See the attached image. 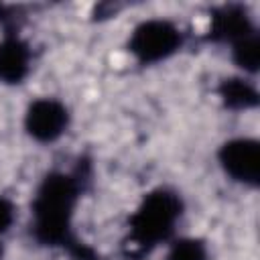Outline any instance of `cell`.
Segmentation results:
<instances>
[{
	"mask_svg": "<svg viewBox=\"0 0 260 260\" xmlns=\"http://www.w3.org/2000/svg\"><path fill=\"white\" fill-rule=\"evenodd\" d=\"M217 160L225 177L244 187H256L260 179V144L256 138L238 136L225 140L217 150Z\"/></svg>",
	"mask_w": 260,
	"mask_h": 260,
	"instance_id": "277c9868",
	"label": "cell"
},
{
	"mask_svg": "<svg viewBox=\"0 0 260 260\" xmlns=\"http://www.w3.org/2000/svg\"><path fill=\"white\" fill-rule=\"evenodd\" d=\"M232 59L236 63V67L244 73V75H254L258 71L260 65V43H258V35L252 32L236 43H232Z\"/></svg>",
	"mask_w": 260,
	"mask_h": 260,
	"instance_id": "9c48e42d",
	"label": "cell"
},
{
	"mask_svg": "<svg viewBox=\"0 0 260 260\" xmlns=\"http://www.w3.org/2000/svg\"><path fill=\"white\" fill-rule=\"evenodd\" d=\"M77 183L65 173H51L43 179L32 201L35 232L47 244L67 240L77 203Z\"/></svg>",
	"mask_w": 260,
	"mask_h": 260,
	"instance_id": "6da1fadb",
	"label": "cell"
},
{
	"mask_svg": "<svg viewBox=\"0 0 260 260\" xmlns=\"http://www.w3.org/2000/svg\"><path fill=\"white\" fill-rule=\"evenodd\" d=\"M0 14H2V8H0ZM0 18H2V16H0Z\"/></svg>",
	"mask_w": 260,
	"mask_h": 260,
	"instance_id": "4fadbf2b",
	"label": "cell"
},
{
	"mask_svg": "<svg viewBox=\"0 0 260 260\" xmlns=\"http://www.w3.org/2000/svg\"><path fill=\"white\" fill-rule=\"evenodd\" d=\"M219 100L230 110H238V112L244 110L246 112V110H252L258 106V89L244 75L228 77L219 83Z\"/></svg>",
	"mask_w": 260,
	"mask_h": 260,
	"instance_id": "52a82bcc",
	"label": "cell"
},
{
	"mask_svg": "<svg viewBox=\"0 0 260 260\" xmlns=\"http://www.w3.org/2000/svg\"><path fill=\"white\" fill-rule=\"evenodd\" d=\"M69 126V110L55 98H39L24 112V130L37 142H55Z\"/></svg>",
	"mask_w": 260,
	"mask_h": 260,
	"instance_id": "5b68a950",
	"label": "cell"
},
{
	"mask_svg": "<svg viewBox=\"0 0 260 260\" xmlns=\"http://www.w3.org/2000/svg\"><path fill=\"white\" fill-rule=\"evenodd\" d=\"M183 213L181 197L169 189H156L144 195L130 217V238L140 248H152L173 234Z\"/></svg>",
	"mask_w": 260,
	"mask_h": 260,
	"instance_id": "7a4b0ae2",
	"label": "cell"
},
{
	"mask_svg": "<svg viewBox=\"0 0 260 260\" xmlns=\"http://www.w3.org/2000/svg\"><path fill=\"white\" fill-rule=\"evenodd\" d=\"M0 260H2V244H0Z\"/></svg>",
	"mask_w": 260,
	"mask_h": 260,
	"instance_id": "7c38bea8",
	"label": "cell"
},
{
	"mask_svg": "<svg viewBox=\"0 0 260 260\" xmlns=\"http://www.w3.org/2000/svg\"><path fill=\"white\" fill-rule=\"evenodd\" d=\"M14 219H16V207H14V203L8 197L0 195V236H4L10 230V225L14 223Z\"/></svg>",
	"mask_w": 260,
	"mask_h": 260,
	"instance_id": "8fae6325",
	"label": "cell"
},
{
	"mask_svg": "<svg viewBox=\"0 0 260 260\" xmlns=\"http://www.w3.org/2000/svg\"><path fill=\"white\" fill-rule=\"evenodd\" d=\"M217 39L228 41L230 45L256 32V28L250 22V16L240 10V8H223L215 18H213V30Z\"/></svg>",
	"mask_w": 260,
	"mask_h": 260,
	"instance_id": "ba28073f",
	"label": "cell"
},
{
	"mask_svg": "<svg viewBox=\"0 0 260 260\" xmlns=\"http://www.w3.org/2000/svg\"><path fill=\"white\" fill-rule=\"evenodd\" d=\"M165 260H209V248L199 238H179L169 246Z\"/></svg>",
	"mask_w": 260,
	"mask_h": 260,
	"instance_id": "30bf717a",
	"label": "cell"
},
{
	"mask_svg": "<svg viewBox=\"0 0 260 260\" xmlns=\"http://www.w3.org/2000/svg\"><path fill=\"white\" fill-rule=\"evenodd\" d=\"M30 69V51L16 39L6 37L0 41V83H20Z\"/></svg>",
	"mask_w": 260,
	"mask_h": 260,
	"instance_id": "8992f818",
	"label": "cell"
},
{
	"mask_svg": "<svg viewBox=\"0 0 260 260\" xmlns=\"http://www.w3.org/2000/svg\"><path fill=\"white\" fill-rule=\"evenodd\" d=\"M181 43L183 35L175 22L167 18H150L132 30L128 49L142 65H154L173 57Z\"/></svg>",
	"mask_w": 260,
	"mask_h": 260,
	"instance_id": "3957f363",
	"label": "cell"
}]
</instances>
